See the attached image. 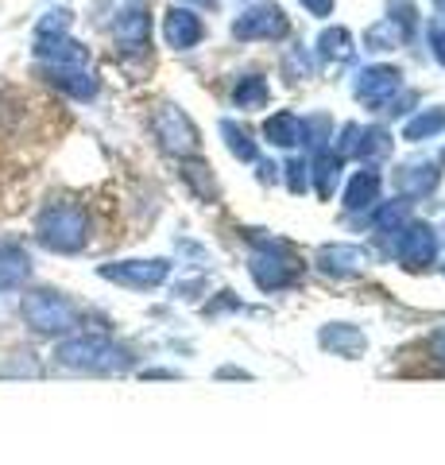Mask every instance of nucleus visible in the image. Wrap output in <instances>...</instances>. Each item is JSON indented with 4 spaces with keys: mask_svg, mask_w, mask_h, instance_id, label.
Listing matches in <instances>:
<instances>
[{
    "mask_svg": "<svg viewBox=\"0 0 445 465\" xmlns=\"http://www.w3.org/2000/svg\"><path fill=\"white\" fill-rule=\"evenodd\" d=\"M20 318H24V326H32L35 333H70V330L82 326L78 307L51 287L27 291L20 299Z\"/></svg>",
    "mask_w": 445,
    "mask_h": 465,
    "instance_id": "nucleus-3",
    "label": "nucleus"
},
{
    "mask_svg": "<svg viewBox=\"0 0 445 465\" xmlns=\"http://www.w3.org/2000/svg\"><path fill=\"white\" fill-rule=\"evenodd\" d=\"M392 148V133H383L376 124H344L341 128V143H337V155L341 159H372V155H383Z\"/></svg>",
    "mask_w": 445,
    "mask_h": 465,
    "instance_id": "nucleus-9",
    "label": "nucleus"
},
{
    "mask_svg": "<svg viewBox=\"0 0 445 465\" xmlns=\"http://www.w3.org/2000/svg\"><path fill=\"white\" fill-rule=\"evenodd\" d=\"M434 8H438V16H445V0H434Z\"/></svg>",
    "mask_w": 445,
    "mask_h": 465,
    "instance_id": "nucleus-34",
    "label": "nucleus"
},
{
    "mask_svg": "<svg viewBox=\"0 0 445 465\" xmlns=\"http://www.w3.org/2000/svg\"><path fill=\"white\" fill-rule=\"evenodd\" d=\"M283 171H286V191H291V194H303L310 186V163H306V159H291Z\"/></svg>",
    "mask_w": 445,
    "mask_h": 465,
    "instance_id": "nucleus-28",
    "label": "nucleus"
},
{
    "mask_svg": "<svg viewBox=\"0 0 445 465\" xmlns=\"http://www.w3.org/2000/svg\"><path fill=\"white\" fill-rule=\"evenodd\" d=\"M341 171H344V159L337 152L322 148L318 155L310 159V179H314V191H318V198H329L341 186Z\"/></svg>",
    "mask_w": 445,
    "mask_h": 465,
    "instance_id": "nucleus-18",
    "label": "nucleus"
},
{
    "mask_svg": "<svg viewBox=\"0 0 445 465\" xmlns=\"http://www.w3.org/2000/svg\"><path fill=\"white\" fill-rule=\"evenodd\" d=\"M70 12L66 8H54V12H47V16L39 20V27H35V35H59V32H70Z\"/></svg>",
    "mask_w": 445,
    "mask_h": 465,
    "instance_id": "nucleus-29",
    "label": "nucleus"
},
{
    "mask_svg": "<svg viewBox=\"0 0 445 465\" xmlns=\"http://www.w3.org/2000/svg\"><path fill=\"white\" fill-rule=\"evenodd\" d=\"M438 183H441L438 163H407L403 174H399V186L407 194H430V191H438Z\"/></svg>",
    "mask_w": 445,
    "mask_h": 465,
    "instance_id": "nucleus-22",
    "label": "nucleus"
},
{
    "mask_svg": "<svg viewBox=\"0 0 445 465\" xmlns=\"http://www.w3.org/2000/svg\"><path fill=\"white\" fill-rule=\"evenodd\" d=\"M380 191H383V174L376 167H361L344 186V210L349 213H368L380 206Z\"/></svg>",
    "mask_w": 445,
    "mask_h": 465,
    "instance_id": "nucleus-14",
    "label": "nucleus"
},
{
    "mask_svg": "<svg viewBox=\"0 0 445 465\" xmlns=\"http://www.w3.org/2000/svg\"><path fill=\"white\" fill-rule=\"evenodd\" d=\"M399 90H403V74H399L395 66H364L361 74H356V82H353V94L361 97L368 109H376V113H380Z\"/></svg>",
    "mask_w": 445,
    "mask_h": 465,
    "instance_id": "nucleus-8",
    "label": "nucleus"
},
{
    "mask_svg": "<svg viewBox=\"0 0 445 465\" xmlns=\"http://www.w3.org/2000/svg\"><path fill=\"white\" fill-rule=\"evenodd\" d=\"M430 357L441 361V365H445V330H438L434 338H430Z\"/></svg>",
    "mask_w": 445,
    "mask_h": 465,
    "instance_id": "nucleus-32",
    "label": "nucleus"
},
{
    "mask_svg": "<svg viewBox=\"0 0 445 465\" xmlns=\"http://www.w3.org/2000/svg\"><path fill=\"white\" fill-rule=\"evenodd\" d=\"M151 128H155V136H160V143L170 152V155H194L198 152V143H202V136H198V128H194V121L186 116L179 105H160L155 109V116H151Z\"/></svg>",
    "mask_w": 445,
    "mask_h": 465,
    "instance_id": "nucleus-5",
    "label": "nucleus"
},
{
    "mask_svg": "<svg viewBox=\"0 0 445 465\" xmlns=\"http://www.w3.org/2000/svg\"><path fill=\"white\" fill-rule=\"evenodd\" d=\"M202 35H206V24L190 8H170L167 16H163V39H167V47L190 51V47L202 43Z\"/></svg>",
    "mask_w": 445,
    "mask_h": 465,
    "instance_id": "nucleus-12",
    "label": "nucleus"
},
{
    "mask_svg": "<svg viewBox=\"0 0 445 465\" xmlns=\"http://www.w3.org/2000/svg\"><path fill=\"white\" fill-rule=\"evenodd\" d=\"M97 275L117 287H128V291H151V287L167 283L170 264L167 260H117V264H102Z\"/></svg>",
    "mask_w": 445,
    "mask_h": 465,
    "instance_id": "nucleus-6",
    "label": "nucleus"
},
{
    "mask_svg": "<svg viewBox=\"0 0 445 465\" xmlns=\"http://www.w3.org/2000/svg\"><path fill=\"white\" fill-rule=\"evenodd\" d=\"M353 51H356V43L349 35V27H325L318 35V54L325 63H349Z\"/></svg>",
    "mask_w": 445,
    "mask_h": 465,
    "instance_id": "nucleus-20",
    "label": "nucleus"
},
{
    "mask_svg": "<svg viewBox=\"0 0 445 465\" xmlns=\"http://www.w3.org/2000/svg\"><path fill=\"white\" fill-rule=\"evenodd\" d=\"M35 237L51 252H82L85 241H90V213L78 202H51V206H43L35 222Z\"/></svg>",
    "mask_w": 445,
    "mask_h": 465,
    "instance_id": "nucleus-2",
    "label": "nucleus"
},
{
    "mask_svg": "<svg viewBox=\"0 0 445 465\" xmlns=\"http://www.w3.org/2000/svg\"><path fill=\"white\" fill-rule=\"evenodd\" d=\"M298 5H303L310 16H329V12H334V0H298Z\"/></svg>",
    "mask_w": 445,
    "mask_h": 465,
    "instance_id": "nucleus-31",
    "label": "nucleus"
},
{
    "mask_svg": "<svg viewBox=\"0 0 445 465\" xmlns=\"http://www.w3.org/2000/svg\"><path fill=\"white\" fill-rule=\"evenodd\" d=\"M47 82L74 101H93L97 90H102L97 74H90L85 66H47Z\"/></svg>",
    "mask_w": 445,
    "mask_h": 465,
    "instance_id": "nucleus-16",
    "label": "nucleus"
},
{
    "mask_svg": "<svg viewBox=\"0 0 445 465\" xmlns=\"http://www.w3.org/2000/svg\"><path fill=\"white\" fill-rule=\"evenodd\" d=\"M438 133H445V109H422L419 116H411L403 124V140L411 143H422V140H434Z\"/></svg>",
    "mask_w": 445,
    "mask_h": 465,
    "instance_id": "nucleus-21",
    "label": "nucleus"
},
{
    "mask_svg": "<svg viewBox=\"0 0 445 465\" xmlns=\"http://www.w3.org/2000/svg\"><path fill=\"white\" fill-rule=\"evenodd\" d=\"M392 237H387V256H395V264H403L407 272H419V268H430L438 260V232L422 225V222H407L387 229Z\"/></svg>",
    "mask_w": 445,
    "mask_h": 465,
    "instance_id": "nucleus-4",
    "label": "nucleus"
},
{
    "mask_svg": "<svg viewBox=\"0 0 445 465\" xmlns=\"http://www.w3.org/2000/svg\"><path fill=\"white\" fill-rule=\"evenodd\" d=\"M194 5H202V8H218V0H194Z\"/></svg>",
    "mask_w": 445,
    "mask_h": 465,
    "instance_id": "nucleus-33",
    "label": "nucleus"
},
{
    "mask_svg": "<svg viewBox=\"0 0 445 465\" xmlns=\"http://www.w3.org/2000/svg\"><path fill=\"white\" fill-rule=\"evenodd\" d=\"M291 32V20L283 16L279 5H252L248 12H240L233 20V35L252 43V39H283Z\"/></svg>",
    "mask_w": 445,
    "mask_h": 465,
    "instance_id": "nucleus-7",
    "label": "nucleus"
},
{
    "mask_svg": "<svg viewBox=\"0 0 445 465\" xmlns=\"http://www.w3.org/2000/svg\"><path fill=\"white\" fill-rule=\"evenodd\" d=\"M283 74L291 78V82L314 78V58H310L303 47H291V51H286V58H283Z\"/></svg>",
    "mask_w": 445,
    "mask_h": 465,
    "instance_id": "nucleus-26",
    "label": "nucleus"
},
{
    "mask_svg": "<svg viewBox=\"0 0 445 465\" xmlns=\"http://www.w3.org/2000/svg\"><path fill=\"white\" fill-rule=\"evenodd\" d=\"M112 39L121 51H143L151 39V16L143 8H121L112 16Z\"/></svg>",
    "mask_w": 445,
    "mask_h": 465,
    "instance_id": "nucleus-13",
    "label": "nucleus"
},
{
    "mask_svg": "<svg viewBox=\"0 0 445 465\" xmlns=\"http://www.w3.org/2000/svg\"><path fill=\"white\" fill-rule=\"evenodd\" d=\"M32 280V256L16 244H5L0 249V291H20Z\"/></svg>",
    "mask_w": 445,
    "mask_h": 465,
    "instance_id": "nucleus-19",
    "label": "nucleus"
},
{
    "mask_svg": "<svg viewBox=\"0 0 445 465\" xmlns=\"http://www.w3.org/2000/svg\"><path fill=\"white\" fill-rule=\"evenodd\" d=\"M182 179L194 186L198 198H206V202H218L221 198V186H218V179H213L209 163H186L182 167Z\"/></svg>",
    "mask_w": 445,
    "mask_h": 465,
    "instance_id": "nucleus-25",
    "label": "nucleus"
},
{
    "mask_svg": "<svg viewBox=\"0 0 445 465\" xmlns=\"http://www.w3.org/2000/svg\"><path fill=\"white\" fill-rule=\"evenodd\" d=\"M35 58L43 66H85L90 51L70 32H59V35H35Z\"/></svg>",
    "mask_w": 445,
    "mask_h": 465,
    "instance_id": "nucleus-10",
    "label": "nucleus"
},
{
    "mask_svg": "<svg viewBox=\"0 0 445 465\" xmlns=\"http://www.w3.org/2000/svg\"><path fill=\"white\" fill-rule=\"evenodd\" d=\"M54 361L63 369H78V372H128L136 365L132 349H124L121 341L105 338V333H74V338L59 341Z\"/></svg>",
    "mask_w": 445,
    "mask_h": 465,
    "instance_id": "nucleus-1",
    "label": "nucleus"
},
{
    "mask_svg": "<svg viewBox=\"0 0 445 465\" xmlns=\"http://www.w3.org/2000/svg\"><path fill=\"white\" fill-rule=\"evenodd\" d=\"M426 39H430V51H434V58L445 66V24H430L426 27Z\"/></svg>",
    "mask_w": 445,
    "mask_h": 465,
    "instance_id": "nucleus-30",
    "label": "nucleus"
},
{
    "mask_svg": "<svg viewBox=\"0 0 445 465\" xmlns=\"http://www.w3.org/2000/svg\"><path fill=\"white\" fill-rule=\"evenodd\" d=\"M264 140L276 143V148H298V143H306V124L298 113H276L264 121Z\"/></svg>",
    "mask_w": 445,
    "mask_h": 465,
    "instance_id": "nucleus-17",
    "label": "nucleus"
},
{
    "mask_svg": "<svg viewBox=\"0 0 445 465\" xmlns=\"http://www.w3.org/2000/svg\"><path fill=\"white\" fill-rule=\"evenodd\" d=\"M314 260H318L322 275H329V280H353V275H361L368 268V252L361 244H325Z\"/></svg>",
    "mask_w": 445,
    "mask_h": 465,
    "instance_id": "nucleus-11",
    "label": "nucleus"
},
{
    "mask_svg": "<svg viewBox=\"0 0 445 465\" xmlns=\"http://www.w3.org/2000/svg\"><path fill=\"white\" fill-rule=\"evenodd\" d=\"M399 39H403V32L392 24V20H383V24H376L372 32L364 35V43H368V51H392V47H399Z\"/></svg>",
    "mask_w": 445,
    "mask_h": 465,
    "instance_id": "nucleus-27",
    "label": "nucleus"
},
{
    "mask_svg": "<svg viewBox=\"0 0 445 465\" xmlns=\"http://www.w3.org/2000/svg\"><path fill=\"white\" fill-rule=\"evenodd\" d=\"M318 345L329 349L334 357H344V361H356L368 349V338H364V330L361 326H353V322H329L318 330Z\"/></svg>",
    "mask_w": 445,
    "mask_h": 465,
    "instance_id": "nucleus-15",
    "label": "nucleus"
},
{
    "mask_svg": "<svg viewBox=\"0 0 445 465\" xmlns=\"http://www.w3.org/2000/svg\"><path fill=\"white\" fill-rule=\"evenodd\" d=\"M221 136H225V148L233 152L240 163H256V159H260V148H256V140L244 133V128H237L233 121H221Z\"/></svg>",
    "mask_w": 445,
    "mask_h": 465,
    "instance_id": "nucleus-24",
    "label": "nucleus"
},
{
    "mask_svg": "<svg viewBox=\"0 0 445 465\" xmlns=\"http://www.w3.org/2000/svg\"><path fill=\"white\" fill-rule=\"evenodd\" d=\"M267 97H271L267 78H260V74H244V78H237V85H233L237 109H264Z\"/></svg>",
    "mask_w": 445,
    "mask_h": 465,
    "instance_id": "nucleus-23",
    "label": "nucleus"
}]
</instances>
